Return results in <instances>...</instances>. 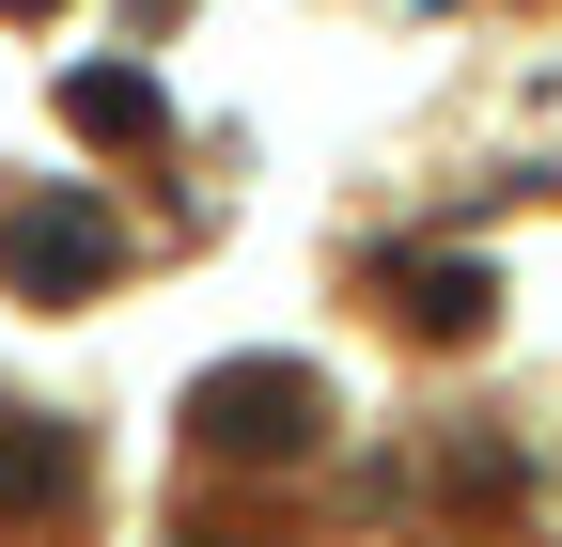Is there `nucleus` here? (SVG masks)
Returning <instances> with one entry per match:
<instances>
[{
  "instance_id": "obj_4",
  "label": "nucleus",
  "mask_w": 562,
  "mask_h": 547,
  "mask_svg": "<svg viewBox=\"0 0 562 547\" xmlns=\"http://www.w3.org/2000/svg\"><path fill=\"white\" fill-rule=\"evenodd\" d=\"M79 501H94V438L47 406H0V532H63Z\"/></svg>"
},
{
  "instance_id": "obj_3",
  "label": "nucleus",
  "mask_w": 562,
  "mask_h": 547,
  "mask_svg": "<svg viewBox=\"0 0 562 547\" xmlns=\"http://www.w3.org/2000/svg\"><path fill=\"white\" fill-rule=\"evenodd\" d=\"M375 298H391V328H406V345L469 360L484 328H501V266H484V250H391V266H375Z\"/></svg>"
},
{
  "instance_id": "obj_7",
  "label": "nucleus",
  "mask_w": 562,
  "mask_h": 547,
  "mask_svg": "<svg viewBox=\"0 0 562 547\" xmlns=\"http://www.w3.org/2000/svg\"><path fill=\"white\" fill-rule=\"evenodd\" d=\"M188 547H266V532H188Z\"/></svg>"
},
{
  "instance_id": "obj_2",
  "label": "nucleus",
  "mask_w": 562,
  "mask_h": 547,
  "mask_svg": "<svg viewBox=\"0 0 562 547\" xmlns=\"http://www.w3.org/2000/svg\"><path fill=\"white\" fill-rule=\"evenodd\" d=\"M125 266H140V235H125V203H110V188H0V282H16L32 313L110 298Z\"/></svg>"
},
{
  "instance_id": "obj_8",
  "label": "nucleus",
  "mask_w": 562,
  "mask_h": 547,
  "mask_svg": "<svg viewBox=\"0 0 562 547\" xmlns=\"http://www.w3.org/2000/svg\"><path fill=\"white\" fill-rule=\"evenodd\" d=\"M0 16H47V0H0Z\"/></svg>"
},
{
  "instance_id": "obj_5",
  "label": "nucleus",
  "mask_w": 562,
  "mask_h": 547,
  "mask_svg": "<svg viewBox=\"0 0 562 547\" xmlns=\"http://www.w3.org/2000/svg\"><path fill=\"white\" fill-rule=\"evenodd\" d=\"M63 125H79L94 157H125V142L157 157L172 142V94H157V63H79V79H63Z\"/></svg>"
},
{
  "instance_id": "obj_1",
  "label": "nucleus",
  "mask_w": 562,
  "mask_h": 547,
  "mask_svg": "<svg viewBox=\"0 0 562 547\" xmlns=\"http://www.w3.org/2000/svg\"><path fill=\"white\" fill-rule=\"evenodd\" d=\"M328 438H344V406H328L313 360H203L188 423H172V454L203 469V485H281V469H313Z\"/></svg>"
},
{
  "instance_id": "obj_6",
  "label": "nucleus",
  "mask_w": 562,
  "mask_h": 547,
  "mask_svg": "<svg viewBox=\"0 0 562 547\" xmlns=\"http://www.w3.org/2000/svg\"><path fill=\"white\" fill-rule=\"evenodd\" d=\"M531 485H547V469H531L516 438H453V501H469V516H516Z\"/></svg>"
}]
</instances>
